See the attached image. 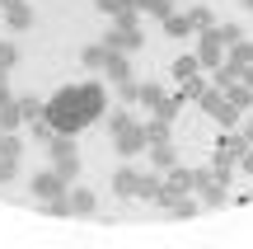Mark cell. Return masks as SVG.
<instances>
[{
	"label": "cell",
	"mask_w": 253,
	"mask_h": 249,
	"mask_svg": "<svg viewBox=\"0 0 253 249\" xmlns=\"http://www.w3.org/2000/svg\"><path fill=\"white\" fill-rule=\"evenodd\" d=\"M103 113H108V94H103V85L84 80V85H61V90L47 99V122H52L56 132H84L89 122H99Z\"/></svg>",
	"instance_id": "1"
},
{
	"label": "cell",
	"mask_w": 253,
	"mask_h": 249,
	"mask_svg": "<svg viewBox=\"0 0 253 249\" xmlns=\"http://www.w3.org/2000/svg\"><path fill=\"white\" fill-rule=\"evenodd\" d=\"M108 127H113V150H118L122 160L141 155V150L150 146V141H145V127H141V122H136L126 108H122V113H113V118H108Z\"/></svg>",
	"instance_id": "2"
},
{
	"label": "cell",
	"mask_w": 253,
	"mask_h": 249,
	"mask_svg": "<svg viewBox=\"0 0 253 249\" xmlns=\"http://www.w3.org/2000/svg\"><path fill=\"white\" fill-rule=\"evenodd\" d=\"M192 193L202 198V212H216V207L230 202V179H220L216 169H197V184H192Z\"/></svg>",
	"instance_id": "3"
},
{
	"label": "cell",
	"mask_w": 253,
	"mask_h": 249,
	"mask_svg": "<svg viewBox=\"0 0 253 249\" xmlns=\"http://www.w3.org/2000/svg\"><path fill=\"white\" fill-rule=\"evenodd\" d=\"M197 103H202V113H207L211 122H220L225 132H230V127H239V108H235V103H230L225 94L216 90V85H207V90L197 94Z\"/></svg>",
	"instance_id": "4"
},
{
	"label": "cell",
	"mask_w": 253,
	"mask_h": 249,
	"mask_svg": "<svg viewBox=\"0 0 253 249\" xmlns=\"http://www.w3.org/2000/svg\"><path fill=\"white\" fill-rule=\"evenodd\" d=\"M192 184H197V169H188V165H173V169H164V179H160V198H155V207H169L173 198L192 193Z\"/></svg>",
	"instance_id": "5"
},
{
	"label": "cell",
	"mask_w": 253,
	"mask_h": 249,
	"mask_svg": "<svg viewBox=\"0 0 253 249\" xmlns=\"http://www.w3.org/2000/svg\"><path fill=\"white\" fill-rule=\"evenodd\" d=\"M145 38H141V28L136 24H113L108 33H103V47H113V52H136Z\"/></svg>",
	"instance_id": "6"
},
{
	"label": "cell",
	"mask_w": 253,
	"mask_h": 249,
	"mask_svg": "<svg viewBox=\"0 0 253 249\" xmlns=\"http://www.w3.org/2000/svg\"><path fill=\"white\" fill-rule=\"evenodd\" d=\"M197 61H202V71H216V66L225 61V43L216 38V28H202V47H197Z\"/></svg>",
	"instance_id": "7"
},
{
	"label": "cell",
	"mask_w": 253,
	"mask_h": 249,
	"mask_svg": "<svg viewBox=\"0 0 253 249\" xmlns=\"http://www.w3.org/2000/svg\"><path fill=\"white\" fill-rule=\"evenodd\" d=\"M0 14H5L9 33H24V28H33V9H28V0H0Z\"/></svg>",
	"instance_id": "8"
},
{
	"label": "cell",
	"mask_w": 253,
	"mask_h": 249,
	"mask_svg": "<svg viewBox=\"0 0 253 249\" xmlns=\"http://www.w3.org/2000/svg\"><path fill=\"white\" fill-rule=\"evenodd\" d=\"M33 193L47 202V198H61V193H71V184H66V179L56 174V169H42V174H33Z\"/></svg>",
	"instance_id": "9"
},
{
	"label": "cell",
	"mask_w": 253,
	"mask_h": 249,
	"mask_svg": "<svg viewBox=\"0 0 253 249\" xmlns=\"http://www.w3.org/2000/svg\"><path fill=\"white\" fill-rule=\"evenodd\" d=\"M103 71H108L113 85H126V80H131V61H126V52H113V47H108V61H103Z\"/></svg>",
	"instance_id": "10"
},
{
	"label": "cell",
	"mask_w": 253,
	"mask_h": 249,
	"mask_svg": "<svg viewBox=\"0 0 253 249\" xmlns=\"http://www.w3.org/2000/svg\"><path fill=\"white\" fill-rule=\"evenodd\" d=\"M164 212H169L173 221H192V216H202V202H197L192 193H183V198H173V202L164 207Z\"/></svg>",
	"instance_id": "11"
},
{
	"label": "cell",
	"mask_w": 253,
	"mask_h": 249,
	"mask_svg": "<svg viewBox=\"0 0 253 249\" xmlns=\"http://www.w3.org/2000/svg\"><path fill=\"white\" fill-rule=\"evenodd\" d=\"M103 61H108V47L103 43H84L80 47V66L84 71H103Z\"/></svg>",
	"instance_id": "12"
},
{
	"label": "cell",
	"mask_w": 253,
	"mask_h": 249,
	"mask_svg": "<svg viewBox=\"0 0 253 249\" xmlns=\"http://www.w3.org/2000/svg\"><path fill=\"white\" fill-rule=\"evenodd\" d=\"M211 169H216L220 179H235V169H239V155H235V150H225V146H216V155H211Z\"/></svg>",
	"instance_id": "13"
},
{
	"label": "cell",
	"mask_w": 253,
	"mask_h": 249,
	"mask_svg": "<svg viewBox=\"0 0 253 249\" xmlns=\"http://www.w3.org/2000/svg\"><path fill=\"white\" fill-rule=\"evenodd\" d=\"M136 184H141V174H136V169H118V174H113V193L118 198H136Z\"/></svg>",
	"instance_id": "14"
},
{
	"label": "cell",
	"mask_w": 253,
	"mask_h": 249,
	"mask_svg": "<svg viewBox=\"0 0 253 249\" xmlns=\"http://www.w3.org/2000/svg\"><path fill=\"white\" fill-rule=\"evenodd\" d=\"M42 146L52 150V160H61V155H75V137H71V132H52V137H47Z\"/></svg>",
	"instance_id": "15"
},
{
	"label": "cell",
	"mask_w": 253,
	"mask_h": 249,
	"mask_svg": "<svg viewBox=\"0 0 253 249\" xmlns=\"http://www.w3.org/2000/svg\"><path fill=\"white\" fill-rule=\"evenodd\" d=\"M150 160H155V169H173L178 165V150H173V141H160V146H150Z\"/></svg>",
	"instance_id": "16"
},
{
	"label": "cell",
	"mask_w": 253,
	"mask_h": 249,
	"mask_svg": "<svg viewBox=\"0 0 253 249\" xmlns=\"http://www.w3.org/2000/svg\"><path fill=\"white\" fill-rule=\"evenodd\" d=\"M220 94H225V99L235 103L239 113H244V108H253V90H249L244 80H235V85H225V90H220Z\"/></svg>",
	"instance_id": "17"
},
{
	"label": "cell",
	"mask_w": 253,
	"mask_h": 249,
	"mask_svg": "<svg viewBox=\"0 0 253 249\" xmlns=\"http://www.w3.org/2000/svg\"><path fill=\"white\" fill-rule=\"evenodd\" d=\"M19 122H24L19 99H5V103H0V132H19Z\"/></svg>",
	"instance_id": "18"
},
{
	"label": "cell",
	"mask_w": 253,
	"mask_h": 249,
	"mask_svg": "<svg viewBox=\"0 0 253 249\" xmlns=\"http://www.w3.org/2000/svg\"><path fill=\"white\" fill-rule=\"evenodd\" d=\"M71 216H94V193L89 188H71Z\"/></svg>",
	"instance_id": "19"
},
{
	"label": "cell",
	"mask_w": 253,
	"mask_h": 249,
	"mask_svg": "<svg viewBox=\"0 0 253 249\" xmlns=\"http://www.w3.org/2000/svg\"><path fill=\"white\" fill-rule=\"evenodd\" d=\"M145 127V141H150V146H160V141H169V118H160V113H155L150 122H141Z\"/></svg>",
	"instance_id": "20"
},
{
	"label": "cell",
	"mask_w": 253,
	"mask_h": 249,
	"mask_svg": "<svg viewBox=\"0 0 253 249\" xmlns=\"http://www.w3.org/2000/svg\"><path fill=\"white\" fill-rule=\"evenodd\" d=\"M173 75H178V80H188V75H202V61H197V52H183V56H173Z\"/></svg>",
	"instance_id": "21"
},
{
	"label": "cell",
	"mask_w": 253,
	"mask_h": 249,
	"mask_svg": "<svg viewBox=\"0 0 253 249\" xmlns=\"http://www.w3.org/2000/svg\"><path fill=\"white\" fill-rule=\"evenodd\" d=\"M19 113H24V122L42 118V113H47V99H38V94H19Z\"/></svg>",
	"instance_id": "22"
},
{
	"label": "cell",
	"mask_w": 253,
	"mask_h": 249,
	"mask_svg": "<svg viewBox=\"0 0 253 249\" xmlns=\"http://www.w3.org/2000/svg\"><path fill=\"white\" fill-rule=\"evenodd\" d=\"M164 33H169V38H188V33H192V19H188V14H178V9H173V14L164 19Z\"/></svg>",
	"instance_id": "23"
},
{
	"label": "cell",
	"mask_w": 253,
	"mask_h": 249,
	"mask_svg": "<svg viewBox=\"0 0 253 249\" xmlns=\"http://www.w3.org/2000/svg\"><path fill=\"white\" fill-rule=\"evenodd\" d=\"M188 19H192V33H202V28H216V14H211V5H192V9H188Z\"/></svg>",
	"instance_id": "24"
},
{
	"label": "cell",
	"mask_w": 253,
	"mask_h": 249,
	"mask_svg": "<svg viewBox=\"0 0 253 249\" xmlns=\"http://www.w3.org/2000/svg\"><path fill=\"white\" fill-rule=\"evenodd\" d=\"M141 14H155V19H169L173 14V0H136Z\"/></svg>",
	"instance_id": "25"
},
{
	"label": "cell",
	"mask_w": 253,
	"mask_h": 249,
	"mask_svg": "<svg viewBox=\"0 0 253 249\" xmlns=\"http://www.w3.org/2000/svg\"><path fill=\"white\" fill-rule=\"evenodd\" d=\"M136 198H145V202H155V198H160V169H155V174H141V184H136Z\"/></svg>",
	"instance_id": "26"
},
{
	"label": "cell",
	"mask_w": 253,
	"mask_h": 249,
	"mask_svg": "<svg viewBox=\"0 0 253 249\" xmlns=\"http://www.w3.org/2000/svg\"><path fill=\"white\" fill-rule=\"evenodd\" d=\"M52 169L66 179V184H75V174H80V155H61V160H52Z\"/></svg>",
	"instance_id": "27"
},
{
	"label": "cell",
	"mask_w": 253,
	"mask_h": 249,
	"mask_svg": "<svg viewBox=\"0 0 253 249\" xmlns=\"http://www.w3.org/2000/svg\"><path fill=\"white\" fill-rule=\"evenodd\" d=\"M0 155H5V160H19V155H24V141H19L14 132H0Z\"/></svg>",
	"instance_id": "28"
},
{
	"label": "cell",
	"mask_w": 253,
	"mask_h": 249,
	"mask_svg": "<svg viewBox=\"0 0 253 249\" xmlns=\"http://www.w3.org/2000/svg\"><path fill=\"white\" fill-rule=\"evenodd\" d=\"M220 146H225V150H235V155H244V150L253 146V141L244 137V132H235V127H230V137H220Z\"/></svg>",
	"instance_id": "29"
},
{
	"label": "cell",
	"mask_w": 253,
	"mask_h": 249,
	"mask_svg": "<svg viewBox=\"0 0 253 249\" xmlns=\"http://www.w3.org/2000/svg\"><path fill=\"white\" fill-rule=\"evenodd\" d=\"M141 103H145L150 113H160V103H164V90H160V85H141Z\"/></svg>",
	"instance_id": "30"
},
{
	"label": "cell",
	"mask_w": 253,
	"mask_h": 249,
	"mask_svg": "<svg viewBox=\"0 0 253 249\" xmlns=\"http://www.w3.org/2000/svg\"><path fill=\"white\" fill-rule=\"evenodd\" d=\"M19 61H24V56H19V47H14V43H0V71H14Z\"/></svg>",
	"instance_id": "31"
},
{
	"label": "cell",
	"mask_w": 253,
	"mask_h": 249,
	"mask_svg": "<svg viewBox=\"0 0 253 249\" xmlns=\"http://www.w3.org/2000/svg\"><path fill=\"white\" fill-rule=\"evenodd\" d=\"M131 5H136V0H94V9H99V14H108V19L122 14V9H131Z\"/></svg>",
	"instance_id": "32"
},
{
	"label": "cell",
	"mask_w": 253,
	"mask_h": 249,
	"mask_svg": "<svg viewBox=\"0 0 253 249\" xmlns=\"http://www.w3.org/2000/svg\"><path fill=\"white\" fill-rule=\"evenodd\" d=\"M178 108H183V94H164V103H160V118H178Z\"/></svg>",
	"instance_id": "33"
},
{
	"label": "cell",
	"mask_w": 253,
	"mask_h": 249,
	"mask_svg": "<svg viewBox=\"0 0 253 249\" xmlns=\"http://www.w3.org/2000/svg\"><path fill=\"white\" fill-rule=\"evenodd\" d=\"M216 38H220L225 47H235V43H239L244 33H239V24H216Z\"/></svg>",
	"instance_id": "34"
},
{
	"label": "cell",
	"mask_w": 253,
	"mask_h": 249,
	"mask_svg": "<svg viewBox=\"0 0 253 249\" xmlns=\"http://www.w3.org/2000/svg\"><path fill=\"white\" fill-rule=\"evenodd\" d=\"M14 174H19V160H5V155H0V184H14Z\"/></svg>",
	"instance_id": "35"
},
{
	"label": "cell",
	"mask_w": 253,
	"mask_h": 249,
	"mask_svg": "<svg viewBox=\"0 0 253 249\" xmlns=\"http://www.w3.org/2000/svg\"><path fill=\"white\" fill-rule=\"evenodd\" d=\"M118 94H122L126 103H141V85H136V80H126V85H118Z\"/></svg>",
	"instance_id": "36"
},
{
	"label": "cell",
	"mask_w": 253,
	"mask_h": 249,
	"mask_svg": "<svg viewBox=\"0 0 253 249\" xmlns=\"http://www.w3.org/2000/svg\"><path fill=\"white\" fill-rule=\"evenodd\" d=\"M239 169H244V174H253V146L244 150V155H239Z\"/></svg>",
	"instance_id": "37"
},
{
	"label": "cell",
	"mask_w": 253,
	"mask_h": 249,
	"mask_svg": "<svg viewBox=\"0 0 253 249\" xmlns=\"http://www.w3.org/2000/svg\"><path fill=\"white\" fill-rule=\"evenodd\" d=\"M5 75H9V71H0V103H5V99H14V90L5 85Z\"/></svg>",
	"instance_id": "38"
},
{
	"label": "cell",
	"mask_w": 253,
	"mask_h": 249,
	"mask_svg": "<svg viewBox=\"0 0 253 249\" xmlns=\"http://www.w3.org/2000/svg\"><path fill=\"white\" fill-rule=\"evenodd\" d=\"M239 80H244L249 90H253V66H244V71H239Z\"/></svg>",
	"instance_id": "39"
},
{
	"label": "cell",
	"mask_w": 253,
	"mask_h": 249,
	"mask_svg": "<svg viewBox=\"0 0 253 249\" xmlns=\"http://www.w3.org/2000/svg\"><path fill=\"white\" fill-rule=\"evenodd\" d=\"M239 5H244V9H253V0H239Z\"/></svg>",
	"instance_id": "40"
}]
</instances>
